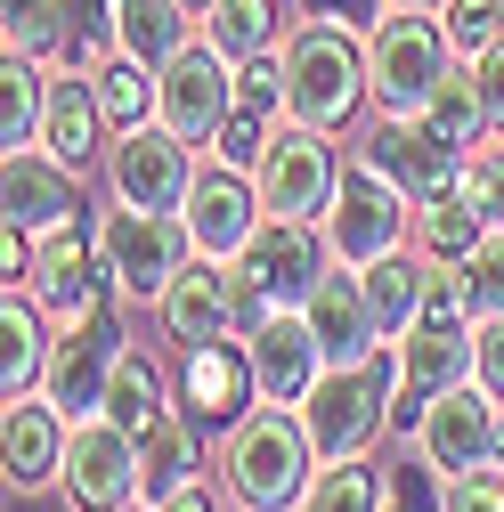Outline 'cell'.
I'll return each mask as SVG.
<instances>
[{"label":"cell","mask_w":504,"mask_h":512,"mask_svg":"<svg viewBox=\"0 0 504 512\" xmlns=\"http://www.w3.org/2000/svg\"><path fill=\"white\" fill-rule=\"evenodd\" d=\"M155 512H220V504H212L204 488H179V496H171V504H155Z\"/></svg>","instance_id":"7dc6e473"},{"label":"cell","mask_w":504,"mask_h":512,"mask_svg":"<svg viewBox=\"0 0 504 512\" xmlns=\"http://www.w3.org/2000/svg\"><path fill=\"white\" fill-rule=\"evenodd\" d=\"M244 350H252V374H261V399L269 407H301L309 391H318V374H326V342H318V326H309L301 309L269 317Z\"/></svg>","instance_id":"d6986e66"},{"label":"cell","mask_w":504,"mask_h":512,"mask_svg":"<svg viewBox=\"0 0 504 512\" xmlns=\"http://www.w3.org/2000/svg\"><path fill=\"white\" fill-rule=\"evenodd\" d=\"M204 41L228 57V66H244V57H269V49H277V0H212Z\"/></svg>","instance_id":"4dcf8cb0"},{"label":"cell","mask_w":504,"mask_h":512,"mask_svg":"<svg viewBox=\"0 0 504 512\" xmlns=\"http://www.w3.org/2000/svg\"><path fill=\"white\" fill-rule=\"evenodd\" d=\"M415 236H423V252H431V261H464V252L488 236V220L456 196V187H448V196H431L423 212H415Z\"/></svg>","instance_id":"d6a6232c"},{"label":"cell","mask_w":504,"mask_h":512,"mask_svg":"<svg viewBox=\"0 0 504 512\" xmlns=\"http://www.w3.org/2000/svg\"><path fill=\"white\" fill-rule=\"evenodd\" d=\"M98 252H106V269L122 293H171L179 269L196 261V236H187V212H131V204H114L106 228H98Z\"/></svg>","instance_id":"52a82bcc"},{"label":"cell","mask_w":504,"mask_h":512,"mask_svg":"<svg viewBox=\"0 0 504 512\" xmlns=\"http://www.w3.org/2000/svg\"><path fill=\"white\" fill-rule=\"evenodd\" d=\"M66 415H57L41 391L33 399H9V431H0V447H9V488L17 496H33L41 480H57L66 472Z\"/></svg>","instance_id":"603a6c76"},{"label":"cell","mask_w":504,"mask_h":512,"mask_svg":"<svg viewBox=\"0 0 504 512\" xmlns=\"http://www.w3.org/2000/svg\"><path fill=\"white\" fill-rule=\"evenodd\" d=\"M456 382H472V309L456 293V277H439L423 317L399 334V399H391V431L423 423L431 399H448Z\"/></svg>","instance_id":"6da1fadb"},{"label":"cell","mask_w":504,"mask_h":512,"mask_svg":"<svg viewBox=\"0 0 504 512\" xmlns=\"http://www.w3.org/2000/svg\"><path fill=\"white\" fill-rule=\"evenodd\" d=\"M114 49L163 74L171 57L187 49V9H179V0H122V17H114Z\"/></svg>","instance_id":"f1b7e54d"},{"label":"cell","mask_w":504,"mask_h":512,"mask_svg":"<svg viewBox=\"0 0 504 512\" xmlns=\"http://www.w3.org/2000/svg\"><path fill=\"white\" fill-rule=\"evenodd\" d=\"M236 106H252V114H277V106H285V57H277V49L236 66Z\"/></svg>","instance_id":"ab89813d"},{"label":"cell","mask_w":504,"mask_h":512,"mask_svg":"<svg viewBox=\"0 0 504 512\" xmlns=\"http://www.w3.org/2000/svg\"><path fill=\"white\" fill-rule=\"evenodd\" d=\"M472 382L504 407V317H480L472 326Z\"/></svg>","instance_id":"7bdbcfd3"},{"label":"cell","mask_w":504,"mask_h":512,"mask_svg":"<svg viewBox=\"0 0 504 512\" xmlns=\"http://www.w3.org/2000/svg\"><path fill=\"white\" fill-rule=\"evenodd\" d=\"M309 326H318V342H326V366H358V358H374L383 350V326H374V309H366V285H358V269H334L318 293H309Z\"/></svg>","instance_id":"7402d4cb"},{"label":"cell","mask_w":504,"mask_h":512,"mask_svg":"<svg viewBox=\"0 0 504 512\" xmlns=\"http://www.w3.org/2000/svg\"><path fill=\"white\" fill-rule=\"evenodd\" d=\"M236 277L261 293L269 309H309V293L334 277V244H326L318 220H261V236L244 244Z\"/></svg>","instance_id":"ba28073f"},{"label":"cell","mask_w":504,"mask_h":512,"mask_svg":"<svg viewBox=\"0 0 504 512\" xmlns=\"http://www.w3.org/2000/svg\"><path fill=\"white\" fill-rule=\"evenodd\" d=\"M41 122H49V74H41V57H0V147L25 155L41 147Z\"/></svg>","instance_id":"4316f807"},{"label":"cell","mask_w":504,"mask_h":512,"mask_svg":"<svg viewBox=\"0 0 504 512\" xmlns=\"http://www.w3.org/2000/svg\"><path fill=\"white\" fill-rule=\"evenodd\" d=\"M448 49H464V57H480L488 41H504V0H448Z\"/></svg>","instance_id":"f35d334b"},{"label":"cell","mask_w":504,"mask_h":512,"mask_svg":"<svg viewBox=\"0 0 504 512\" xmlns=\"http://www.w3.org/2000/svg\"><path fill=\"white\" fill-rule=\"evenodd\" d=\"M122 326H114V309H98V317H74L66 334L49 342V374H41V399L57 407V415H98L106 407V382H114V366H122Z\"/></svg>","instance_id":"8fae6325"},{"label":"cell","mask_w":504,"mask_h":512,"mask_svg":"<svg viewBox=\"0 0 504 512\" xmlns=\"http://www.w3.org/2000/svg\"><path fill=\"white\" fill-rule=\"evenodd\" d=\"M98 90H90V74L74 82V74H49V122H41V147L57 155V163H90L98 155Z\"/></svg>","instance_id":"d4e9b609"},{"label":"cell","mask_w":504,"mask_h":512,"mask_svg":"<svg viewBox=\"0 0 504 512\" xmlns=\"http://www.w3.org/2000/svg\"><path fill=\"white\" fill-rule=\"evenodd\" d=\"M448 82V25L439 17H383L366 33V90L383 114H423Z\"/></svg>","instance_id":"5b68a950"},{"label":"cell","mask_w":504,"mask_h":512,"mask_svg":"<svg viewBox=\"0 0 504 512\" xmlns=\"http://www.w3.org/2000/svg\"><path fill=\"white\" fill-rule=\"evenodd\" d=\"M464 66H472V90H480L488 131H504V41H488L480 57H464Z\"/></svg>","instance_id":"ee69618b"},{"label":"cell","mask_w":504,"mask_h":512,"mask_svg":"<svg viewBox=\"0 0 504 512\" xmlns=\"http://www.w3.org/2000/svg\"><path fill=\"white\" fill-rule=\"evenodd\" d=\"M187 236H196V261H244V244L261 236V187H252L244 171H228V163H212V171H196V187H187Z\"/></svg>","instance_id":"9a60e30c"},{"label":"cell","mask_w":504,"mask_h":512,"mask_svg":"<svg viewBox=\"0 0 504 512\" xmlns=\"http://www.w3.org/2000/svg\"><path fill=\"white\" fill-rule=\"evenodd\" d=\"M252 391H261L252 350H236L228 334H220V342H196V350H179V407L196 415L204 431L244 423V399H252Z\"/></svg>","instance_id":"ac0fdd59"},{"label":"cell","mask_w":504,"mask_h":512,"mask_svg":"<svg viewBox=\"0 0 504 512\" xmlns=\"http://www.w3.org/2000/svg\"><path fill=\"white\" fill-rule=\"evenodd\" d=\"M261 155H269V114L236 106V114L220 122V139H212V163H228V171H261Z\"/></svg>","instance_id":"74e56055"},{"label":"cell","mask_w":504,"mask_h":512,"mask_svg":"<svg viewBox=\"0 0 504 512\" xmlns=\"http://www.w3.org/2000/svg\"><path fill=\"white\" fill-rule=\"evenodd\" d=\"M391 512H415V504H391Z\"/></svg>","instance_id":"f5cc1de1"},{"label":"cell","mask_w":504,"mask_h":512,"mask_svg":"<svg viewBox=\"0 0 504 512\" xmlns=\"http://www.w3.org/2000/svg\"><path fill=\"white\" fill-rule=\"evenodd\" d=\"M196 415L187 407H171L163 423H147L139 431V496L147 504H171L179 488H196Z\"/></svg>","instance_id":"cb8c5ba5"},{"label":"cell","mask_w":504,"mask_h":512,"mask_svg":"<svg viewBox=\"0 0 504 512\" xmlns=\"http://www.w3.org/2000/svg\"><path fill=\"white\" fill-rule=\"evenodd\" d=\"M358 98H374V90H366V49L350 41V25L301 17L285 33V114L309 122V131H342Z\"/></svg>","instance_id":"7a4b0ae2"},{"label":"cell","mask_w":504,"mask_h":512,"mask_svg":"<svg viewBox=\"0 0 504 512\" xmlns=\"http://www.w3.org/2000/svg\"><path fill=\"white\" fill-rule=\"evenodd\" d=\"M496 464H504V407H496Z\"/></svg>","instance_id":"681fc988"},{"label":"cell","mask_w":504,"mask_h":512,"mask_svg":"<svg viewBox=\"0 0 504 512\" xmlns=\"http://www.w3.org/2000/svg\"><path fill=\"white\" fill-rule=\"evenodd\" d=\"M391 17H448V0H383Z\"/></svg>","instance_id":"c3c4849f"},{"label":"cell","mask_w":504,"mask_h":512,"mask_svg":"<svg viewBox=\"0 0 504 512\" xmlns=\"http://www.w3.org/2000/svg\"><path fill=\"white\" fill-rule=\"evenodd\" d=\"M114 17H122V0H66V57L98 66L114 49Z\"/></svg>","instance_id":"8d00e7d4"},{"label":"cell","mask_w":504,"mask_h":512,"mask_svg":"<svg viewBox=\"0 0 504 512\" xmlns=\"http://www.w3.org/2000/svg\"><path fill=\"white\" fill-rule=\"evenodd\" d=\"M423 122H431L439 139H456V147L472 155V139L488 131V114H480V90H472V66H464V74H448V82H439V98L423 106Z\"/></svg>","instance_id":"d590c367"},{"label":"cell","mask_w":504,"mask_h":512,"mask_svg":"<svg viewBox=\"0 0 504 512\" xmlns=\"http://www.w3.org/2000/svg\"><path fill=\"white\" fill-rule=\"evenodd\" d=\"M448 512H504V464L488 456V464L456 472V480H448Z\"/></svg>","instance_id":"b9f144b4"},{"label":"cell","mask_w":504,"mask_h":512,"mask_svg":"<svg viewBox=\"0 0 504 512\" xmlns=\"http://www.w3.org/2000/svg\"><path fill=\"white\" fill-rule=\"evenodd\" d=\"M301 512H383V480H374L366 456H342V464H326L318 480H309Z\"/></svg>","instance_id":"836d02e7"},{"label":"cell","mask_w":504,"mask_h":512,"mask_svg":"<svg viewBox=\"0 0 504 512\" xmlns=\"http://www.w3.org/2000/svg\"><path fill=\"white\" fill-rule=\"evenodd\" d=\"M309 17H326V25H358L366 17V0H301Z\"/></svg>","instance_id":"f6af8a7d"},{"label":"cell","mask_w":504,"mask_h":512,"mask_svg":"<svg viewBox=\"0 0 504 512\" xmlns=\"http://www.w3.org/2000/svg\"><path fill=\"white\" fill-rule=\"evenodd\" d=\"M391 399H399V350H374V358H358V366H326V374H318V391L301 399L309 447H318L326 464L366 456L374 431L391 423Z\"/></svg>","instance_id":"277c9868"},{"label":"cell","mask_w":504,"mask_h":512,"mask_svg":"<svg viewBox=\"0 0 504 512\" xmlns=\"http://www.w3.org/2000/svg\"><path fill=\"white\" fill-rule=\"evenodd\" d=\"M358 285H366V309H374V326H383V342H399L415 317H423V301H431V269L423 261H407V252H391V261H374V269H358Z\"/></svg>","instance_id":"484cf974"},{"label":"cell","mask_w":504,"mask_h":512,"mask_svg":"<svg viewBox=\"0 0 504 512\" xmlns=\"http://www.w3.org/2000/svg\"><path fill=\"white\" fill-rule=\"evenodd\" d=\"M252 187H261L269 220H326L334 187H342V163H334L326 131L293 122V131H269V155H261V171H252Z\"/></svg>","instance_id":"9c48e42d"},{"label":"cell","mask_w":504,"mask_h":512,"mask_svg":"<svg viewBox=\"0 0 504 512\" xmlns=\"http://www.w3.org/2000/svg\"><path fill=\"white\" fill-rule=\"evenodd\" d=\"M122 512H155V504H122Z\"/></svg>","instance_id":"816d5d0a"},{"label":"cell","mask_w":504,"mask_h":512,"mask_svg":"<svg viewBox=\"0 0 504 512\" xmlns=\"http://www.w3.org/2000/svg\"><path fill=\"white\" fill-rule=\"evenodd\" d=\"M228 114H236V66L212 41H187L171 66L155 74V122L179 131L187 147H204V139H220Z\"/></svg>","instance_id":"30bf717a"},{"label":"cell","mask_w":504,"mask_h":512,"mask_svg":"<svg viewBox=\"0 0 504 512\" xmlns=\"http://www.w3.org/2000/svg\"><path fill=\"white\" fill-rule=\"evenodd\" d=\"M163 334L179 350L236 334V261H187L179 285L163 293Z\"/></svg>","instance_id":"44dd1931"},{"label":"cell","mask_w":504,"mask_h":512,"mask_svg":"<svg viewBox=\"0 0 504 512\" xmlns=\"http://www.w3.org/2000/svg\"><path fill=\"white\" fill-rule=\"evenodd\" d=\"M0 196H9V228H25L33 244L49 236H74L82 228V187H74V163H57V155H9V179H0Z\"/></svg>","instance_id":"2e32d148"},{"label":"cell","mask_w":504,"mask_h":512,"mask_svg":"<svg viewBox=\"0 0 504 512\" xmlns=\"http://www.w3.org/2000/svg\"><path fill=\"white\" fill-rule=\"evenodd\" d=\"M0 342H9V358H0V399H33L41 374H49V342H41V301H0Z\"/></svg>","instance_id":"83f0119b"},{"label":"cell","mask_w":504,"mask_h":512,"mask_svg":"<svg viewBox=\"0 0 504 512\" xmlns=\"http://www.w3.org/2000/svg\"><path fill=\"white\" fill-rule=\"evenodd\" d=\"M456 196H464V204H472L488 228H504V155H480V163H464Z\"/></svg>","instance_id":"60d3db41"},{"label":"cell","mask_w":504,"mask_h":512,"mask_svg":"<svg viewBox=\"0 0 504 512\" xmlns=\"http://www.w3.org/2000/svg\"><path fill=\"white\" fill-rule=\"evenodd\" d=\"M415 439H423V464L456 480V472H472V464L496 456V399L480 391V382H456L448 399H431V415L415 423Z\"/></svg>","instance_id":"e0dca14e"},{"label":"cell","mask_w":504,"mask_h":512,"mask_svg":"<svg viewBox=\"0 0 504 512\" xmlns=\"http://www.w3.org/2000/svg\"><path fill=\"white\" fill-rule=\"evenodd\" d=\"M366 163L383 171V179H399L415 204H431V196H448V187L464 179L472 155H464L456 139H439L423 114H383V122L366 131Z\"/></svg>","instance_id":"5bb4252c"},{"label":"cell","mask_w":504,"mask_h":512,"mask_svg":"<svg viewBox=\"0 0 504 512\" xmlns=\"http://www.w3.org/2000/svg\"><path fill=\"white\" fill-rule=\"evenodd\" d=\"M309 423H301V407H261V415H244L236 431H228V488H236V504L244 512H301V496H309Z\"/></svg>","instance_id":"3957f363"},{"label":"cell","mask_w":504,"mask_h":512,"mask_svg":"<svg viewBox=\"0 0 504 512\" xmlns=\"http://www.w3.org/2000/svg\"><path fill=\"white\" fill-rule=\"evenodd\" d=\"M431 472V464H423ZM423 472H399V504H415V512H431V480Z\"/></svg>","instance_id":"bcb514c9"},{"label":"cell","mask_w":504,"mask_h":512,"mask_svg":"<svg viewBox=\"0 0 504 512\" xmlns=\"http://www.w3.org/2000/svg\"><path fill=\"white\" fill-rule=\"evenodd\" d=\"M90 90H98V114L114 122V131H139L147 106H155V66H139V57L106 49L98 66H90Z\"/></svg>","instance_id":"f546056e"},{"label":"cell","mask_w":504,"mask_h":512,"mask_svg":"<svg viewBox=\"0 0 504 512\" xmlns=\"http://www.w3.org/2000/svg\"><path fill=\"white\" fill-rule=\"evenodd\" d=\"M114 204H131V212H179L187 204V187H196V163H187V139L163 131V122H139V131H122L114 155Z\"/></svg>","instance_id":"4fadbf2b"},{"label":"cell","mask_w":504,"mask_h":512,"mask_svg":"<svg viewBox=\"0 0 504 512\" xmlns=\"http://www.w3.org/2000/svg\"><path fill=\"white\" fill-rule=\"evenodd\" d=\"M456 293H464V309H472V326H480V317H504V228H488L464 261H456Z\"/></svg>","instance_id":"e575fe53"},{"label":"cell","mask_w":504,"mask_h":512,"mask_svg":"<svg viewBox=\"0 0 504 512\" xmlns=\"http://www.w3.org/2000/svg\"><path fill=\"white\" fill-rule=\"evenodd\" d=\"M25 285H33V301H41L49 317H66V326H74V317H98V309H106L114 269H106V252H90L82 228H74V236H49V244H41V261H33Z\"/></svg>","instance_id":"ffe728a7"},{"label":"cell","mask_w":504,"mask_h":512,"mask_svg":"<svg viewBox=\"0 0 504 512\" xmlns=\"http://www.w3.org/2000/svg\"><path fill=\"white\" fill-rule=\"evenodd\" d=\"M66 496L74 512H122L139 504V431H122L114 415H82L66 439Z\"/></svg>","instance_id":"7c38bea8"},{"label":"cell","mask_w":504,"mask_h":512,"mask_svg":"<svg viewBox=\"0 0 504 512\" xmlns=\"http://www.w3.org/2000/svg\"><path fill=\"white\" fill-rule=\"evenodd\" d=\"M98 415H114L122 431H147V423L171 415V407H163V374H155L147 350H122V366H114V382H106V407H98Z\"/></svg>","instance_id":"1f68e13d"},{"label":"cell","mask_w":504,"mask_h":512,"mask_svg":"<svg viewBox=\"0 0 504 512\" xmlns=\"http://www.w3.org/2000/svg\"><path fill=\"white\" fill-rule=\"evenodd\" d=\"M407 187L383 179L366 155L342 163V187H334V212H326V244H334V261L342 269H374V261H391L399 236H407Z\"/></svg>","instance_id":"8992f818"},{"label":"cell","mask_w":504,"mask_h":512,"mask_svg":"<svg viewBox=\"0 0 504 512\" xmlns=\"http://www.w3.org/2000/svg\"><path fill=\"white\" fill-rule=\"evenodd\" d=\"M179 9H212V0H179Z\"/></svg>","instance_id":"f907efd6"}]
</instances>
